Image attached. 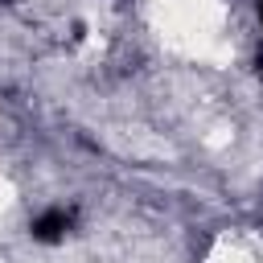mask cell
<instances>
[{
    "label": "cell",
    "instance_id": "6da1fadb",
    "mask_svg": "<svg viewBox=\"0 0 263 263\" xmlns=\"http://www.w3.org/2000/svg\"><path fill=\"white\" fill-rule=\"evenodd\" d=\"M74 205H49V210H41L33 222H29V234H33V242H41V247H53V242H66V234L74 230Z\"/></svg>",
    "mask_w": 263,
    "mask_h": 263
},
{
    "label": "cell",
    "instance_id": "7a4b0ae2",
    "mask_svg": "<svg viewBox=\"0 0 263 263\" xmlns=\"http://www.w3.org/2000/svg\"><path fill=\"white\" fill-rule=\"evenodd\" d=\"M255 16H259V25H263V0H259V4H255Z\"/></svg>",
    "mask_w": 263,
    "mask_h": 263
}]
</instances>
